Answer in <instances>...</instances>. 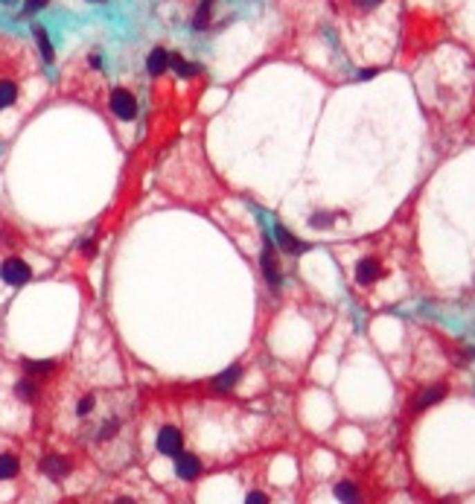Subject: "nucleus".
Here are the masks:
<instances>
[{"mask_svg": "<svg viewBox=\"0 0 475 504\" xmlns=\"http://www.w3.org/2000/svg\"><path fill=\"white\" fill-rule=\"evenodd\" d=\"M347 33L356 41H391L397 33L400 0H335Z\"/></svg>", "mask_w": 475, "mask_h": 504, "instance_id": "1", "label": "nucleus"}, {"mask_svg": "<svg viewBox=\"0 0 475 504\" xmlns=\"http://www.w3.org/2000/svg\"><path fill=\"white\" fill-rule=\"evenodd\" d=\"M30 47H24L21 41L0 38V114L18 108L26 82L35 76Z\"/></svg>", "mask_w": 475, "mask_h": 504, "instance_id": "2", "label": "nucleus"}, {"mask_svg": "<svg viewBox=\"0 0 475 504\" xmlns=\"http://www.w3.org/2000/svg\"><path fill=\"white\" fill-rule=\"evenodd\" d=\"M30 277H33V269L21 257H6L0 262V280L6 286H24V283H30Z\"/></svg>", "mask_w": 475, "mask_h": 504, "instance_id": "3", "label": "nucleus"}, {"mask_svg": "<svg viewBox=\"0 0 475 504\" xmlns=\"http://www.w3.org/2000/svg\"><path fill=\"white\" fill-rule=\"evenodd\" d=\"M353 277H356V283L359 286H373V283H379V280L385 277V265L376 260V257H361L359 262H356V271H353Z\"/></svg>", "mask_w": 475, "mask_h": 504, "instance_id": "4", "label": "nucleus"}, {"mask_svg": "<svg viewBox=\"0 0 475 504\" xmlns=\"http://www.w3.org/2000/svg\"><path fill=\"white\" fill-rule=\"evenodd\" d=\"M155 446H158V452H161V455L175 458V455L184 452V435H181V431H178L175 426H161Z\"/></svg>", "mask_w": 475, "mask_h": 504, "instance_id": "5", "label": "nucleus"}, {"mask_svg": "<svg viewBox=\"0 0 475 504\" xmlns=\"http://www.w3.org/2000/svg\"><path fill=\"white\" fill-rule=\"evenodd\" d=\"M108 105H111V111H114L120 120H134L137 117V100H134V93L125 91V88H114V91H111Z\"/></svg>", "mask_w": 475, "mask_h": 504, "instance_id": "6", "label": "nucleus"}, {"mask_svg": "<svg viewBox=\"0 0 475 504\" xmlns=\"http://www.w3.org/2000/svg\"><path fill=\"white\" fill-rule=\"evenodd\" d=\"M38 467H41V472H44L50 481H64L67 475L73 472V460L64 458V455H44Z\"/></svg>", "mask_w": 475, "mask_h": 504, "instance_id": "7", "label": "nucleus"}, {"mask_svg": "<svg viewBox=\"0 0 475 504\" xmlns=\"http://www.w3.org/2000/svg\"><path fill=\"white\" fill-rule=\"evenodd\" d=\"M260 265H262V277H265V283H269L274 291L280 289V283H283V277H280V269H277V254H274V245L265 240V248H262V254H260Z\"/></svg>", "mask_w": 475, "mask_h": 504, "instance_id": "8", "label": "nucleus"}, {"mask_svg": "<svg viewBox=\"0 0 475 504\" xmlns=\"http://www.w3.org/2000/svg\"><path fill=\"white\" fill-rule=\"evenodd\" d=\"M175 460V475L181 481H195L201 475V458L199 455H192V452H181V455H175L172 458Z\"/></svg>", "mask_w": 475, "mask_h": 504, "instance_id": "9", "label": "nucleus"}, {"mask_svg": "<svg viewBox=\"0 0 475 504\" xmlns=\"http://www.w3.org/2000/svg\"><path fill=\"white\" fill-rule=\"evenodd\" d=\"M274 236H277V245H280V251H283V254H289V257H301L303 251L310 248L306 242H301L298 236H292L283 225H277V228H274Z\"/></svg>", "mask_w": 475, "mask_h": 504, "instance_id": "10", "label": "nucleus"}, {"mask_svg": "<svg viewBox=\"0 0 475 504\" xmlns=\"http://www.w3.org/2000/svg\"><path fill=\"white\" fill-rule=\"evenodd\" d=\"M21 368L30 379H47V376L55 370V361L53 359H24Z\"/></svg>", "mask_w": 475, "mask_h": 504, "instance_id": "11", "label": "nucleus"}, {"mask_svg": "<svg viewBox=\"0 0 475 504\" xmlns=\"http://www.w3.org/2000/svg\"><path fill=\"white\" fill-rule=\"evenodd\" d=\"M120 429H123V420H120L117 414H111V417H105V420H102V426L96 429V435H93V438H96V443H111V440H114V438L120 435Z\"/></svg>", "mask_w": 475, "mask_h": 504, "instance_id": "12", "label": "nucleus"}, {"mask_svg": "<svg viewBox=\"0 0 475 504\" xmlns=\"http://www.w3.org/2000/svg\"><path fill=\"white\" fill-rule=\"evenodd\" d=\"M240 379H242V365H231L228 370H222L210 385H213L216 390H233Z\"/></svg>", "mask_w": 475, "mask_h": 504, "instance_id": "13", "label": "nucleus"}, {"mask_svg": "<svg viewBox=\"0 0 475 504\" xmlns=\"http://www.w3.org/2000/svg\"><path fill=\"white\" fill-rule=\"evenodd\" d=\"M332 493L341 504H361V493H359V487L353 481H339Z\"/></svg>", "mask_w": 475, "mask_h": 504, "instance_id": "14", "label": "nucleus"}, {"mask_svg": "<svg viewBox=\"0 0 475 504\" xmlns=\"http://www.w3.org/2000/svg\"><path fill=\"white\" fill-rule=\"evenodd\" d=\"M170 55L172 53H166L163 47H158V50H152L149 53V62H146V67H149V73L152 76H161L166 67H170Z\"/></svg>", "mask_w": 475, "mask_h": 504, "instance_id": "15", "label": "nucleus"}, {"mask_svg": "<svg viewBox=\"0 0 475 504\" xmlns=\"http://www.w3.org/2000/svg\"><path fill=\"white\" fill-rule=\"evenodd\" d=\"M15 397L21 402H35L38 399V382L30 379V376H24V379L15 382Z\"/></svg>", "mask_w": 475, "mask_h": 504, "instance_id": "16", "label": "nucleus"}, {"mask_svg": "<svg viewBox=\"0 0 475 504\" xmlns=\"http://www.w3.org/2000/svg\"><path fill=\"white\" fill-rule=\"evenodd\" d=\"M446 397V388L443 385H438V388H429V390H423L420 397H417V402H414V408L417 411H426L429 405H435V402H440Z\"/></svg>", "mask_w": 475, "mask_h": 504, "instance_id": "17", "label": "nucleus"}, {"mask_svg": "<svg viewBox=\"0 0 475 504\" xmlns=\"http://www.w3.org/2000/svg\"><path fill=\"white\" fill-rule=\"evenodd\" d=\"M21 472V460L15 455H0V481H12Z\"/></svg>", "mask_w": 475, "mask_h": 504, "instance_id": "18", "label": "nucleus"}, {"mask_svg": "<svg viewBox=\"0 0 475 504\" xmlns=\"http://www.w3.org/2000/svg\"><path fill=\"white\" fill-rule=\"evenodd\" d=\"M96 402H100V399H96V394H85V397H82V399L76 402L73 414H76L79 420H88V417L96 411Z\"/></svg>", "mask_w": 475, "mask_h": 504, "instance_id": "19", "label": "nucleus"}, {"mask_svg": "<svg viewBox=\"0 0 475 504\" xmlns=\"http://www.w3.org/2000/svg\"><path fill=\"white\" fill-rule=\"evenodd\" d=\"M35 38H38V47H41V53H44V59L47 62H53V44H50V38H47V33H44V26H35Z\"/></svg>", "mask_w": 475, "mask_h": 504, "instance_id": "20", "label": "nucleus"}, {"mask_svg": "<svg viewBox=\"0 0 475 504\" xmlns=\"http://www.w3.org/2000/svg\"><path fill=\"white\" fill-rule=\"evenodd\" d=\"M332 222H335V216H332V213H327V210H318V213H312V216H310V225H312V228H318V231H321V228H330Z\"/></svg>", "mask_w": 475, "mask_h": 504, "instance_id": "21", "label": "nucleus"}, {"mask_svg": "<svg viewBox=\"0 0 475 504\" xmlns=\"http://www.w3.org/2000/svg\"><path fill=\"white\" fill-rule=\"evenodd\" d=\"M108 504H141V498H137L134 493H125V489H123V493H114V496H111Z\"/></svg>", "mask_w": 475, "mask_h": 504, "instance_id": "22", "label": "nucleus"}, {"mask_svg": "<svg viewBox=\"0 0 475 504\" xmlns=\"http://www.w3.org/2000/svg\"><path fill=\"white\" fill-rule=\"evenodd\" d=\"M47 3H50V0H26V3H24V15H35V12L44 9Z\"/></svg>", "mask_w": 475, "mask_h": 504, "instance_id": "23", "label": "nucleus"}, {"mask_svg": "<svg viewBox=\"0 0 475 504\" xmlns=\"http://www.w3.org/2000/svg\"><path fill=\"white\" fill-rule=\"evenodd\" d=\"M245 504H269V496H265L262 489H251L245 496Z\"/></svg>", "mask_w": 475, "mask_h": 504, "instance_id": "24", "label": "nucleus"}, {"mask_svg": "<svg viewBox=\"0 0 475 504\" xmlns=\"http://www.w3.org/2000/svg\"><path fill=\"white\" fill-rule=\"evenodd\" d=\"M82 251H85V257H93V254H96V242H93V240L82 242Z\"/></svg>", "mask_w": 475, "mask_h": 504, "instance_id": "25", "label": "nucleus"}]
</instances>
